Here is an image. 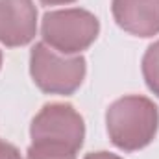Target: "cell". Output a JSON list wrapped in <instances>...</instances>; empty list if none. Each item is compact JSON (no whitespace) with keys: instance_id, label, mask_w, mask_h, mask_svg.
Instances as JSON below:
<instances>
[{"instance_id":"8","label":"cell","mask_w":159,"mask_h":159,"mask_svg":"<svg viewBox=\"0 0 159 159\" xmlns=\"http://www.w3.org/2000/svg\"><path fill=\"white\" fill-rule=\"evenodd\" d=\"M26 159H76V152L57 144L32 143L26 152Z\"/></svg>"},{"instance_id":"1","label":"cell","mask_w":159,"mask_h":159,"mask_svg":"<svg viewBox=\"0 0 159 159\" xmlns=\"http://www.w3.org/2000/svg\"><path fill=\"white\" fill-rule=\"evenodd\" d=\"M106 124L111 143L124 150L135 152L148 146L159 128L157 106L144 96H124L113 102L106 113Z\"/></svg>"},{"instance_id":"11","label":"cell","mask_w":159,"mask_h":159,"mask_svg":"<svg viewBox=\"0 0 159 159\" xmlns=\"http://www.w3.org/2000/svg\"><path fill=\"white\" fill-rule=\"evenodd\" d=\"M43 4L46 6H57V4H70V2H76V0H41Z\"/></svg>"},{"instance_id":"4","label":"cell","mask_w":159,"mask_h":159,"mask_svg":"<svg viewBox=\"0 0 159 159\" xmlns=\"http://www.w3.org/2000/svg\"><path fill=\"white\" fill-rule=\"evenodd\" d=\"M32 143L57 144L78 152L83 144L85 124L70 104H46L30 126Z\"/></svg>"},{"instance_id":"7","label":"cell","mask_w":159,"mask_h":159,"mask_svg":"<svg viewBox=\"0 0 159 159\" xmlns=\"http://www.w3.org/2000/svg\"><path fill=\"white\" fill-rule=\"evenodd\" d=\"M143 76L148 89L159 96V41L148 46L143 57Z\"/></svg>"},{"instance_id":"12","label":"cell","mask_w":159,"mask_h":159,"mask_svg":"<svg viewBox=\"0 0 159 159\" xmlns=\"http://www.w3.org/2000/svg\"><path fill=\"white\" fill-rule=\"evenodd\" d=\"M0 67H2V52H0Z\"/></svg>"},{"instance_id":"3","label":"cell","mask_w":159,"mask_h":159,"mask_svg":"<svg viewBox=\"0 0 159 159\" xmlns=\"http://www.w3.org/2000/svg\"><path fill=\"white\" fill-rule=\"evenodd\" d=\"M30 74L41 91L48 94H72L85 78V59L81 56H65L37 43L30 54Z\"/></svg>"},{"instance_id":"9","label":"cell","mask_w":159,"mask_h":159,"mask_svg":"<svg viewBox=\"0 0 159 159\" xmlns=\"http://www.w3.org/2000/svg\"><path fill=\"white\" fill-rule=\"evenodd\" d=\"M0 159H22V157H20V152L13 144L0 139Z\"/></svg>"},{"instance_id":"5","label":"cell","mask_w":159,"mask_h":159,"mask_svg":"<svg viewBox=\"0 0 159 159\" xmlns=\"http://www.w3.org/2000/svg\"><path fill=\"white\" fill-rule=\"evenodd\" d=\"M37 9L32 0H0V43L24 46L35 37Z\"/></svg>"},{"instance_id":"2","label":"cell","mask_w":159,"mask_h":159,"mask_svg":"<svg viewBox=\"0 0 159 159\" xmlns=\"http://www.w3.org/2000/svg\"><path fill=\"white\" fill-rule=\"evenodd\" d=\"M98 19L91 11L80 7L48 11L43 17L41 24V35L44 44L65 56L80 54L81 50L89 48L98 37Z\"/></svg>"},{"instance_id":"6","label":"cell","mask_w":159,"mask_h":159,"mask_svg":"<svg viewBox=\"0 0 159 159\" xmlns=\"http://www.w3.org/2000/svg\"><path fill=\"white\" fill-rule=\"evenodd\" d=\"M113 17L131 35L154 37L159 34V0H113Z\"/></svg>"},{"instance_id":"10","label":"cell","mask_w":159,"mask_h":159,"mask_svg":"<svg viewBox=\"0 0 159 159\" xmlns=\"http://www.w3.org/2000/svg\"><path fill=\"white\" fill-rule=\"evenodd\" d=\"M85 159H122V157L115 156V154H109V152H93Z\"/></svg>"}]
</instances>
